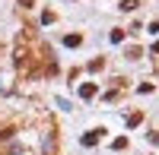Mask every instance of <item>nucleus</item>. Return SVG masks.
Here are the masks:
<instances>
[{"label":"nucleus","instance_id":"obj_1","mask_svg":"<svg viewBox=\"0 0 159 155\" xmlns=\"http://www.w3.org/2000/svg\"><path fill=\"white\" fill-rule=\"evenodd\" d=\"M102 133H105V130H89V133L83 136V146H96L99 139H102Z\"/></svg>","mask_w":159,"mask_h":155},{"label":"nucleus","instance_id":"obj_2","mask_svg":"<svg viewBox=\"0 0 159 155\" xmlns=\"http://www.w3.org/2000/svg\"><path fill=\"white\" fill-rule=\"evenodd\" d=\"M80 95H83V98H92V95H96V86H83V89H80Z\"/></svg>","mask_w":159,"mask_h":155},{"label":"nucleus","instance_id":"obj_3","mask_svg":"<svg viewBox=\"0 0 159 155\" xmlns=\"http://www.w3.org/2000/svg\"><path fill=\"white\" fill-rule=\"evenodd\" d=\"M121 10H137V0H124V3H121Z\"/></svg>","mask_w":159,"mask_h":155}]
</instances>
